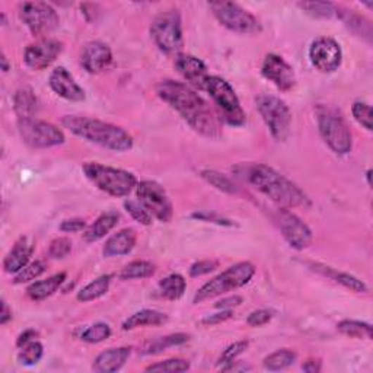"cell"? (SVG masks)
Returning <instances> with one entry per match:
<instances>
[{
	"mask_svg": "<svg viewBox=\"0 0 373 373\" xmlns=\"http://www.w3.org/2000/svg\"><path fill=\"white\" fill-rule=\"evenodd\" d=\"M13 110L19 118H34L38 111V98L30 88H20L13 95Z\"/></svg>",
	"mask_w": 373,
	"mask_h": 373,
	"instance_id": "cell-28",
	"label": "cell"
},
{
	"mask_svg": "<svg viewBox=\"0 0 373 373\" xmlns=\"http://www.w3.org/2000/svg\"><path fill=\"white\" fill-rule=\"evenodd\" d=\"M49 84L54 94H57L58 96L65 98L68 101L80 102V101H84L87 96L85 91L82 89V87L77 85L75 77L63 66H58L51 72Z\"/></svg>",
	"mask_w": 373,
	"mask_h": 373,
	"instance_id": "cell-20",
	"label": "cell"
},
{
	"mask_svg": "<svg viewBox=\"0 0 373 373\" xmlns=\"http://www.w3.org/2000/svg\"><path fill=\"white\" fill-rule=\"evenodd\" d=\"M186 282L181 274H170L159 282V292L168 301H178L184 296Z\"/></svg>",
	"mask_w": 373,
	"mask_h": 373,
	"instance_id": "cell-31",
	"label": "cell"
},
{
	"mask_svg": "<svg viewBox=\"0 0 373 373\" xmlns=\"http://www.w3.org/2000/svg\"><path fill=\"white\" fill-rule=\"evenodd\" d=\"M245 179L257 191L268 200L277 204L280 209H295V207H309V197L299 186L279 174L276 170L263 163H255L245 170Z\"/></svg>",
	"mask_w": 373,
	"mask_h": 373,
	"instance_id": "cell-2",
	"label": "cell"
},
{
	"mask_svg": "<svg viewBox=\"0 0 373 373\" xmlns=\"http://www.w3.org/2000/svg\"><path fill=\"white\" fill-rule=\"evenodd\" d=\"M155 274V265L149 261L136 260L122 268L120 273L121 280H134V279H148Z\"/></svg>",
	"mask_w": 373,
	"mask_h": 373,
	"instance_id": "cell-34",
	"label": "cell"
},
{
	"mask_svg": "<svg viewBox=\"0 0 373 373\" xmlns=\"http://www.w3.org/2000/svg\"><path fill=\"white\" fill-rule=\"evenodd\" d=\"M61 124L75 136L108 151L127 152L133 148V137L111 122L89 117L66 115L61 120Z\"/></svg>",
	"mask_w": 373,
	"mask_h": 373,
	"instance_id": "cell-3",
	"label": "cell"
},
{
	"mask_svg": "<svg viewBox=\"0 0 373 373\" xmlns=\"http://www.w3.org/2000/svg\"><path fill=\"white\" fill-rule=\"evenodd\" d=\"M209 8L219 23L232 32L244 35H254L261 32L260 20L238 4L212 2L209 4Z\"/></svg>",
	"mask_w": 373,
	"mask_h": 373,
	"instance_id": "cell-11",
	"label": "cell"
},
{
	"mask_svg": "<svg viewBox=\"0 0 373 373\" xmlns=\"http://www.w3.org/2000/svg\"><path fill=\"white\" fill-rule=\"evenodd\" d=\"M254 274H255V267L251 263L248 261L238 263L229 268H226L223 273H220L210 282L203 284L194 295L193 302L201 303L204 301L222 296L227 292H232V290L244 287L245 284L251 282Z\"/></svg>",
	"mask_w": 373,
	"mask_h": 373,
	"instance_id": "cell-4",
	"label": "cell"
},
{
	"mask_svg": "<svg viewBox=\"0 0 373 373\" xmlns=\"http://www.w3.org/2000/svg\"><path fill=\"white\" fill-rule=\"evenodd\" d=\"M351 114H353V118L360 124L363 129L367 132H372V108L369 103L356 101L351 107Z\"/></svg>",
	"mask_w": 373,
	"mask_h": 373,
	"instance_id": "cell-44",
	"label": "cell"
},
{
	"mask_svg": "<svg viewBox=\"0 0 373 373\" xmlns=\"http://www.w3.org/2000/svg\"><path fill=\"white\" fill-rule=\"evenodd\" d=\"M132 355L130 347H117V348H108L106 351L99 353L94 363L92 370L96 373H114L118 372L126 362L129 360Z\"/></svg>",
	"mask_w": 373,
	"mask_h": 373,
	"instance_id": "cell-22",
	"label": "cell"
},
{
	"mask_svg": "<svg viewBox=\"0 0 373 373\" xmlns=\"http://www.w3.org/2000/svg\"><path fill=\"white\" fill-rule=\"evenodd\" d=\"M80 63L88 73L98 75L111 66L113 51L106 43L91 41V43H88L84 50H82Z\"/></svg>",
	"mask_w": 373,
	"mask_h": 373,
	"instance_id": "cell-19",
	"label": "cell"
},
{
	"mask_svg": "<svg viewBox=\"0 0 373 373\" xmlns=\"http://www.w3.org/2000/svg\"><path fill=\"white\" fill-rule=\"evenodd\" d=\"M295 360H296L295 351L283 348V350L274 351V353L272 355H268L263 362V366L264 369L270 370V372H277V370H283L289 366H292Z\"/></svg>",
	"mask_w": 373,
	"mask_h": 373,
	"instance_id": "cell-35",
	"label": "cell"
},
{
	"mask_svg": "<svg viewBox=\"0 0 373 373\" xmlns=\"http://www.w3.org/2000/svg\"><path fill=\"white\" fill-rule=\"evenodd\" d=\"M61 51L63 44L58 39L41 38L25 49L24 61L32 70H44L54 63Z\"/></svg>",
	"mask_w": 373,
	"mask_h": 373,
	"instance_id": "cell-16",
	"label": "cell"
},
{
	"mask_svg": "<svg viewBox=\"0 0 373 373\" xmlns=\"http://www.w3.org/2000/svg\"><path fill=\"white\" fill-rule=\"evenodd\" d=\"M18 132L25 144L35 149H47L63 144L66 137L54 124L38 118H19Z\"/></svg>",
	"mask_w": 373,
	"mask_h": 373,
	"instance_id": "cell-10",
	"label": "cell"
},
{
	"mask_svg": "<svg viewBox=\"0 0 373 373\" xmlns=\"http://www.w3.org/2000/svg\"><path fill=\"white\" fill-rule=\"evenodd\" d=\"M248 346H250V343H248L246 340L235 341L234 344L227 346V347L225 348L223 353H222V356L219 358L217 365H219L220 367H225V366H227V365L234 363V362H235V360L244 353V351L248 348Z\"/></svg>",
	"mask_w": 373,
	"mask_h": 373,
	"instance_id": "cell-42",
	"label": "cell"
},
{
	"mask_svg": "<svg viewBox=\"0 0 373 373\" xmlns=\"http://www.w3.org/2000/svg\"><path fill=\"white\" fill-rule=\"evenodd\" d=\"M189 340H190V336L184 334V333H177V334L159 337L153 341H149V343L144 344L141 348V355H158V353H162V351H165L167 348L182 346Z\"/></svg>",
	"mask_w": 373,
	"mask_h": 373,
	"instance_id": "cell-29",
	"label": "cell"
},
{
	"mask_svg": "<svg viewBox=\"0 0 373 373\" xmlns=\"http://www.w3.org/2000/svg\"><path fill=\"white\" fill-rule=\"evenodd\" d=\"M151 37L156 47L165 54H179L184 47L182 20L178 11L160 12L152 23Z\"/></svg>",
	"mask_w": 373,
	"mask_h": 373,
	"instance_id": "cell-8",
	"label": "cell"
},
{
	"mask_svg": "<svg viewBox=\"0 0 373 373\" xmlns=\"http://www.w3.org/2000/svg\"><path fill=\"white\" fill-rule=\"evenodd\" d=\"M310 267H312L315 272H318V273H321V274H324V276H327L329 279H333L334 282L340 283L346 289L351 290V292H356V293H366L367 292V286L362 280L355 277V276H351L348 273L337 272V270H334V268L322 265V264H310Z\"/></svg>",
	"mask_w": 373,
	"mask_h": 373,
	"instance_id": "cell-27",
	"label": "cell"
},
{
	"mask_svg": "<svg viewBox=\"0 0 373 373\" xmlns=\"http://www.w3.org/2000/svg\"><path fill=\"white\" fill-rule=\"evenodd\" d=\"M340 18L343 19V23L348 30H351L359 37L366 38L367 41H372V24L369 19L348 11L340 12Z\"/></svg>",
	"mask_w": 373,
	"mask_h": 373,
	"instance_id": "cell-32",
	"label": "cell"
},
{
	"mask_svg": "<svg viewBox=\"0 0 373 373\" xmlns=\"http://www.w3.org/2000/svg\"><path fill=\"white\" fill-rule=\"evenodd\" d=\"M215 101L216 107L219 110L220 118L229 124V126H244L246 121V115L244 108L241 107V102L238 95L235 94L234 88L220 76H210L206 84V89Z\"/></svg>",
	"mask_w": 373,
	"mask_h": 373,
	"instance_id": "cell-7",
	"label": "cell"
},
{
	"mask_svg": "<svg viewBox=\"0 0 373 373\" xmlns=\"http://www.w3.org/2000/svg\"><path fill=\"white\" fill-rule=\"evenodd\" d=\"M12 320V310L8 306V303L5 302V299H2V312H0V324L5 325Z\"/></svg>",
	"mask_w": 373,
	"mask_h": 373,
	"instance_id": "cell-54",
	"label": "cell"
},
{
	"mask_svg": "<svg viewBox=\"0 0 373 373\" xmlns=\"http://www.w3.org/2000/svg\"><path fill=\"white\" fill-rule=\"evenodd\" d=\"M201 178L206 181V182H209L212 186H215L216 190L219 191H223V193H227V194H234L236 193V189H235V184L227 178L225 177L223 174L217 172V171H213V170H204L200 172Z\"/></svg>",
	"mask_w": 373,
	"mask_h": 373,
	"instance_id": "cell-37",
	"label": "cell"
},
{
	"mask_svg": "<svg viewBox=\"0 0 373 373\" xmlns=\"http://www.w3.org/2000/svg\"><path fill=\"white\" fill-rule=\"evenodd\" d=\"M118 220H120V215L114 210L102 213L89 227H87L84 232V239L87 242H96L102 239L103 236H107L114 229Z\"/></svg>",
	"mask_w": 373,
	"mask_h": 373,
	"instance_id": "cell-24",
	"label": "cell"
},
{
	"mask_svg": "<svg viewBox=\"0 0 373 373\" xmlns=\"http://www.w3.org/2000/svg\"><path fill=\"white\" fill-rule=\"evenodd\" d=\"M87 227V222L80 217H73V219H66L60 223V231L66 234H73V232H80Z\"/></svg>",
	"mask_w": 373,
	"mask_h": 373,
	"instance_id": "cell-48",
	"label": "cell"
},
{
	"mask_svg": "<svg viewBox=\"0 0 373 373\" xmlns=\"http://www.w3.org/2000/svg\"><path fill=\"white\" fill-rule=\"evenodd\" d=\"M190 369V362L184 359H168L153 363L146 367V372H163V373H181Z\"/></svg>",
	"mask_w": 373,
	"mask_h": 373,
	"instance_id": "cell-41",
	"label": "cell"
},
{
	"mask_svg": "<svg viewBox=\"0 0 373 373\" xmlns=\"http://www.w3.org/2000/svg\"><path fill=\"white\" fill-rule=\"evenodd\" d=\"M175 69L193 88L198 91L206 89V84L207 80H209L210 75L209 69H207V66L200 58L191 54L179 53L175 56Z\"/></svg>",
	"mask_w": 373,
	"mask_h": 373,
	"instance_id": "cell-18",
	"label": "cell"
},
{
	"mask_svg": "<svg viewBox=\"0 0 373 373\" xmlns=\"http://www.w3.org/2000/svg\"><path fill=\"white\" fill-rule=\"evenodd\" d=\"M217 267H219V261H216V260L197 261L190 267V276L191 277H200L204 274H209V273L215 272Z\"/></svg>",
	"mask_w": 373,
	"mask_h": 373,
	"instance_id": "cell-46",
	"label": "cell"
},
{
	"mask_svg": "<svg viewBox=\"0 0 373 373\" xmlns=\"http://www.w3.org/2000/svg\"><path fill=\"white\" fill-rule=\"evenodd\" d=\"M0 65H2V70L6 73V72H9V63H8V58H6V56H5V53L2 54V58H0Z\"/></svg>",
	"mask_w": 373,
	"mask_h": 373,
	"instance_id": "cell-55",
	"label": "cell"
},
{
	"mask_svg": "<svg viewBox=\"0 0 373 373\" xmlns=\"http://www.w3.org/2000/svg\"><path fill=\"white\" fill-rule=\"evenodd\" d=\"M168 322V315L159 312L155 309H141L139 312L129 317L126 321L122 322L121 328L124 331H130L141 327H158Z\"/></svg>",
	"mask_w": 373,
	"mask_h": 373,
	"instance_id": "cell-26",
	"label": "cell"
},
{
	"mask_svg": "<svg viewBox=\"0 0 373 373\" xmlns=\"http://www.w3.org/2000/svg\"><path fill=\"white\" fill-rule=\"evenodd\" d=\"M261 73L282 92H289L296 87V75L293 68L282 56L267 54L263 61Z\"/></svg>",
	"mask_w": 373,
	"mask_h": 373,
	"instance_id": "cell-17",
	"label": "cell"
},
{
	"mask_svg": "<svg viewBox=\"0 0 373 373\" xmlns=\"http://www.w3.org/2000/svg\"><path fill=\"white\" fill-rule=\"evenodd\" d=\"M124 209L127 210V213L140 225L143 226H151L152 225V215L144 209V207L139 201L127 200L124 201Z\"/></svg>",
	"mask_w": 373,
	"mask_h": 373,
	"instance_id": "cell-43",
	"label": "cell"
},
{
	"mask_svg": "<svg viewBox=\"0 0 373 373\" xmlns=\"http://www.w3.org/2000/svg\"><path fill=\"white\" fill-rule=\"evenodd\" d=\"M18 13L34 37H44L60 24L58 13L47 2H24L19 5Z\"/></svg>",
	"mask_w": 373,
	"mask_h": 373,
	"instance_id": "cell-12",
	"label": "cell"
},
{
	"mask_svg": "<svg viewBox=\"0 0 373 373\" xmlns=\"http://www.w3.org/2000/svg\"><path fill=\"white\" fill-rule=\"evenodd\" d=\"M309 60L312 66L322 73H334L343 61V51L336 39L320 37L309 47Z\"/></svg>",
	"mask_w": 373,
	"mask_h": 373,
	"instance_id": "cell-14",
	"label": "cell"
},
{
	"mask_svg": "<svg viewBox=\"0 0 373 373\" xmlns=\"http://www.w3.org/2000/svg\"><path fill=\"white\" fill-rule=\"evenodd\" d=\"M298 6L312 18H331L334 16L339 8L331 2H301Z\"/></svg>",
	"mask_w": 373,
	"mask_h": 373,
	"instance_id": "cell-38",
	"label": "cell"
},
{
	"mask_svg": "<svg viewBox=\"0 0 373 373\" xmlns=\"http://www.w3.org/2000/svg\"><path fill=\"white\" fill-rule=\"evenodd\" d=\"M110 284H111V276L110 274L101 276V277L95 279L94 282H91L89 284H87L84 289H80L76 298L79 302H84V303L99 299L101 296H103L108 292Z\"/></svg>",
	"mask_w": 373,
	"mask_h": 373,
	"instance_id": "cell-30",
	"label": "cell"
},
{
	"mask_svg": "<svg viewBox=\"0 0 373 373\" xmlns=\"http://www.w3.org/2000/svg\"><path fill=\"white\" fill-rule=\"evenodd\" d=\"M234 317V312L232 309H222V312H217V314H213V315H209L200 321L201 325L204 327H212V325H217V324H222L227 320H231Z\"/></svg>",
	"mask_w": 373,
	"mask_h": 373,
	"instance_id": "cell-49",
	"label": "cell"
},
{
	"mask_svg": "<svg viewBox=\"0 0 373 373\" xmlns=\"http://www.w3.org/2000/svg\"><path fill=\"white\" fill-rule=\"evenodd\" d=\"M318 130L327 146L337 155H347L353 149V137L343 115L331 107L317 108Z\"/></svg>",
	"mask_w": 373,
	"mask_h": 373,
	"instance_id": "cell-5",
	"label": "cell"
},
{
	"mask_svg": "<svg viewBox=\"0 0 373 373\" xmlns=\"http://www.w3.org/2000/svg\"><path fill=\"white\" fill-rule=\"evenodd\" d=\"M302 369H303L305 372H308V373H318V372H321V369H322V365H321V362H320V360L310 359V360H306V362L303 363Z\"/></svg>",
	"mask_w": 373,
	"mask_h": 373,
	"instance_id": "cell-53",
	"label": "cell"
},
{
	"mask_svg": "<svg viewBox=\"0 0 373 373\" xmlns=\"http://www.w3.org/2000/svg\"><path fill=\"white\" fill-rule=\"evenodd\" d=\"M38 337V333L35 329H25L24 333H20L18 340H16V346L20 348V347H24L27 344H30L31 341H35Z\"/></svg>",
	"mask_w": 373,
	"mask_h": 373,
	"instance_id": "cell-51",
	"label": "cell"
},
{
	"mask_svg": "<svg viewBox=\"0 0 373 373\" xmlns=\"http://www.w3.org/2000/svg\"><path fill=\"white\" fill-rule=\"evenodd\" d=\"M156 94L189 122L194 132L209 139L222 136L217 117L191 87L182 82L163 80L156 87Z\"/></svg>",
	"mask_w": 373,
	"mask_h": 373,
	"instance_id": "cell-1",
	"label": "cell"
},
{
	"mask_svg": "<svg viewBox=\"0 0 373 373\" xmlns=\"http://www.w3.org/2000/svg\"><path fill=\"white\" fill-rule=\"evenodd\" d=\"M66 277H68V274L65 272H61V273H57V274H54L46 280L35 282L27 289V295L30 296V299H32L35 302L44 301L57 292L60 286L66 282Z\"/></svg>",
	"mask_w": 373,
	"mask_h": 373,
	"instance_id": "cell-25",
	"label": "cell"
},
{
	"mask_svg": "<svg viewBox=\"0 0 373 373\" xmlns=\"http://www.w3.org/2000/svg\"><path fill=\"white\" fill-rule=\"evenodd\" d=\"M257 108L272 136L277 141H284L292 126V113L287 103L279 96L264 94L257 98Z\"/></svg>",
	"mask_w": 373,
	"mask_h": 373,
	"instance_id": "cell-9",
	"label": "cell"
},
{
	"mask_svg": "<svg viewBox=\"0 0 373 373\" xmlns=\"http://www.w3.org/2000/svg\"><path fill=\"white\" fill-rule=\"evenodd\" d=\"M139 203L158 220L168 223L172 220L174 207L163 186L156 181H141L136 185Z\"/></svg>",
	"mask_w": 373,
	"mask_h": 373,
	"instance_id": "cell-13",
	"label": "cell"
},
{
	"mask_svg": "<svg viewBox=\"0 0 373 373\" xmlns=\"http://www.w3.org/2000/svg\"><path fill=\"white\" fill-rule=\"evenodd\" d=\"M273 318V312L268 309H258L250 314V317L246 318V324L250 327H263L268 324Z\"/></svg>",
	"mask_w": 373,
	"mask_h": 373,
	"instance_id": "cell-47",
	"label": "cell"
},
{
	"mask_svg": "<svg viewBox=\"0 0 373 373\" xmlns=\"http://www.w3.org/2000/svg\"><path fill=\"white\" fill-rule=\"evenodd\" d=\"M34 248V242L30 238H19L4 261L5 272L9 274H18L25 268L31 263Z\"/></svg>",
	"mask_w": 373,
	"mask_h": 373,
	"instance_id": "cell-21",
	"label": "cell"
},
{
	"mask_svg": "<svg viewBox=\"0 0 373 373\" xmlns=\"http://www.w3.org/2000/svg\"><path fill=\"white\" fill-rule=\"evenodd\" d=\"M193 217L196 219H201V220H206V222H212V223H217V225H225V226H232V222L227 220L225 217H220L217 215H213V213H194Z\"/></svg>",
	"mask_w": 373,
	"mask_h": 373,
	"instance_id": "cell-50",
	"label": "cell"
},
{
	"mask_svg": "<svg viewBox=\"0 0 373 373\" xmlns=\"http://www.w3.org/2000/svg\"><path fill=\"white\" fill-rule=\"evenodd\" d=\"M72 251V241L66 236L56 238L49 248V255L54 260H61L66 258Z\"/></svg>",
	"mask_w": 373,
	"mask_h": 373,
	"instance_id": "cell-45",
	"label": "cell"
},
{
	"mask_svg": "<svg viewBox=\"0 0 373 373\" xmlns=\"http://www.w3.org/2000/svg\"><path fill=\"white\" fill-rule=\"evenodd\" d=\"M111 337V327L106 322H96L94 325H89L80 333V340L89 343V344H98L106 341Z\"/></svg>",
	"mask_w": 373,
	"mask_h": 373,
	"instance_id": "cell-36",
	"label": "cell"
},
{
	"mask_svg": "<svg viewBox=\"0 0 373 373\" xmlns=\"http://www.w3.org/2000/svg\"><path fill=\"white\" fill-rule=\"evenodd\" d=\"M137 235L136 231L132 227H126V229H121L117 234H114L111 238L103 245V257H122L127 255L133 251V248L136 246Z\"/></svg>",
	"mask_w": 373,
	"mask_h": 373,
	"instance_id": "cell-23",
	"label": "cell"
},
{
	"mask_svg": "<svg viewBox=\"0 0 373 373\" xmlns=\"http://www.w3.org/2000/svg\"><path fill=\"white\" fill-rule=\"evenodd\" d=\"M242 298L241 296H231V298H225V299H222V301H219L215 306L217 308V309H232V308H236V306H239L241 303H242Z\"/></svg>",
	"mask_w": 373,
	"mask_h": 373,
	"instance_id": "cell-52",
	"label": "cell"
},
{
	"mask_svg": "<svg viewBox=\"0 0 373 373\" xmlns=\"http://www.w3.org/2000/svg\"><path fill=\"white\" fill-rule=\"evenodd\" d=\"M44 272H46L44 261L35 260V261L30 263L25 268H23V270H20L18 274H15L13 283L15 284H23V283H27V282H32V280H35L37 277H39L41 274H43Z\"/></svg>",
	"mask_w": 373,
	"mask_h": 373,
	"instance_id": "cell-40",
	"label": "cell"
},
{
	"mask_svg": "<svg viewBox=\"0 0 373 373\" xmlns=\"http://www.w3.org/2000/svg\"><path fill=\"white\" fill-rule=\"evenodd\" d=\"M274 220L280 227L283 238L293 250H305L312 242V231L292 212H289L287 209H279L274 215Z\"/></svg>",
	"mask_w": 373,
	"mask_h": 373,
	"instance_id": "cell-15",
	"label": "cell"
},
{
	"mask_svg": "<svg viewBox=\"0 0 373 373\" xmlns=\"http://www.w3.org/2000/svg\"><path fill=\"white\" fill-rule=\"evenodd\" d=\"M337 329L343 336H347L350 339H372V325L362 321L355 320H343L337 324Z\"/></svg>",
	"mask_w": 373,
	"mask_h": 373,
	"instance_id": "cell-33",
	"label": "cell"
},
{
	"mask_svg": "<svg viewBox=\"0 0 373 373\" xmlns=\"http://www.w3.org/2000/svg\"><path fill=\"white\" fill-rule=\"evenodd\" d=\"M366 179H367V184L372 185V171L370 170H367V172H366Z\"/></svg>",
	"mask_w": 373,
	"mask_h": 373,
	"instance_id": "cell-56",
	"label": "cell"
},
{
	"mask_svg": "<svg viewBox=\"0 0 373 373\" xmlns=\"http://www.w3.org/2000/svg\"><path fill=\"white\" fill-rule=\"evenodd\" d=\"M44 356V347L39 341H31L30 344L20 347V351L18 355V360L20 365L25 366H34L37 365Z\"/></svg>",
	"mask_w": 373,
	"mask_h": 373,
	"instance_id": "cell-39",
	"label": "cell"
},
{
	"mask_svg": "<svg viewBox=\"0 0 373 373\" xmlns=\"http://www.w3.org/2000/svg\"><path fill=\"white\" fill-rule=\"evenodd\" d=\"M84 172L101 191L113 197H126L137 185V179L132 172L107 167L98 162H87L84 165Z\"/></svg>",
	"mask_w": 373,
	"mask_h": 373,
	"instance_id": "cell-6",
	"label": "cell"
}]
</instances>
